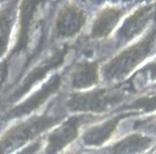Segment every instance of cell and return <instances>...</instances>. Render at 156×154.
<instances>
[{
    "instance_id": "cell-12",
    "label": "cell",
    "mask_w": 156,
    "mask_h": 154,
    "mask_svg": "<svg viewBox=\"0 0 156 154\" xmlns=\"http://www.w3.org/2000/svg\"><path fill=\"white\" fill-rule=\"evenodd\" d=\"M99 83V65L95 62L83 61L76 65L72 73V86L87 89Z\"/></svg>"
},
{
    "instance_id": "cell-13",
    "label": "cell",
    "mask_w": 156,
    "mask_h": 154,
    "mask_svg": "<svg viewBox=\"0 0 156 154\" xmlns=\"http://www.w3.org/2000/svg\"><path fill=\"white\" fill-rule=\"evenodd\" d=\"M36 3L37 2L28 1H24L22 3V7L20 9V28L18 36L12 53L23 51L28 46L29 31L34 19V10L37 5Z\"/></svg>"
},
{
    "instance_id": "cell-17",
    "label": "cell",
    "mask_w": 156,
    "mask_h": 154,
    "mask_svg": "<svg viewBox=\"0 0 156 154\" xmlns=\"http://www.w3.org/2000/svg\"><path fill=\"white\" fill-rule=\"evenodd\" d=\"M5 122H5V120H4V119H3V118L1 117V118H0V130H1L2 128H3V127H4V125H5Z\"/></svg>"
},
{
    "instance_id": "cell-6",
    "label": "cell",
    "mask_w": 156,
    "mask_h": 154,
    "mask_svg": "<svg viewBox=\"0 0 156 154\" xmlns=\"http://www.w3.org/2000/svg\"><path fill=\"white\" fill-rule=\"evenodd\" d=\"M60 82H61V78L58 75H57L47 84H45L40 90L33 94L30 97L25 100L23 103L9 109L5 116H2V118L5 122H8L11 119L23 116L31 113L35 108L40 107L51 94L54 93L58 89Z\"/></svg>"
},
{
    "instance_id": "cell-4",
    "label": "cell",
    "mask_w": 156,
    "mask_h": 154,
    "mask_svg": "<svg viewBox=\"0 0 156 154\" xmlns=\"http://www.w3.org/2000/svg\"><path fill=\"white\" fill-rule=\"evenodd\" d=\"M87 120L85 116L70 117L58 127L52 131L47 138L45 153L58 154L72 143L77 138L79 129L83 122Z\"/></svg>"
},
{
    "instance_id": "cell-7",
    "label": "cell",
    "mask_w": 156,
    "mask_h": 154,
    "mask_svg": "<svg viewBox=\"0 0 156 154\" xmlns=\"http://www.w3.org/2000/svg\"><path fill=\"white\" fill-rule=\"evenodd\" d=\"M124 10L119 6H107L101 9L94 21L91 36L95 39L107 37L113 31Z\"/></svg>"
},
{
    "instance_id": "cell-3",
    "label": "cell",
    "mask_w": 156,
    "mask_h": 154,
    "mask_svg": "<svg viewBox=\"0 0 156 154\" xmlns=\"http://www.w3.org/2000/svg\"><path fill=\"white\" fill-rule=\"evenodd\" d=\"M121 100V91L99 90L74 95L69 99L68 107L70 110L78 112H102L113 107Z\"/></svg>"
},
{
    "instance_id": "cell-16",
    "label": "cell",
    "mask_w": 156,
    "mask_h": 154,
    "mask_svg": "<svg viewBox=\"0 0 156 154\" xmlns=\"http://www.w3.org/2000/svg\"><path fill=\"white\" fill-rule=\"evenodd\" d=\"M8 75V64L6 62H3L0 64V88L4 84Z\"/></svg>"
},
{
    "instance_id": "cell-2",
    "label": "cell",
    "mask_w": 156,
    "mask_h": 154,
    "mask_svg": "<svg viewBox=\"0 0 156 154\" xmlns=\"http://www.w3.org/2000/svg\"><path fill=\"white\" fill-rule=\"evenodd\" d=\"M155 33L151 32L142 41L130 46L107 64L104 74L110 80L126 77L150 53L154 46Z\"/></svg>"
},
{
    "instance_id": "cell-15",
    "label": "cell",
    "mask_w": 156,
    "mask_h": 154,
    "mask_svg": "<svg viewBox=\"0 0 156 154\" xmlns=\"http://www.w3.org/2000/svg\"><path fill=\"white\" fill-rule=\"evenodd\" d=\"M42 145V141L41 140H37L35 142H34L33 144H31L30 145L27 146L26 148H24L22 151H20L19 152H17L16 154H35L41 149Z\"/></svg>"
},
{
    "instance_id": "cell-14",
    "label": "cell",
    "mask_w": 156,
    "mask_h": 154,
    "mask_svg": "<svg viewBox=\"0 0 156 154\" xmlns=\"http://www.w3.org/2000/svg\"><path fill=\"white\" fill-rule=\"evenodd\" d=\"M11 16V6L0 11V58L5 54L9 46Z\"/></svg>"
},
{
    "instance_id": "cell-9",
    "label": "cell",
    "mask_w": 156,
    "mask_h": 154,
    "mask_svg": "<svg viewBox=\"0 0 156 154\" xmlns=\"http://www.w3.org/2000/svg\"><path fill=\"white\" fill-rule=\"evenodd\" d=\"M126 115H120L100 125L88 128L82 137L83 145L86 146H101L114 134L120 121Z\"/></svg>"
},
{
    "instance_id": "cell-1",
    "label": "cell",
    "mask_w": 156,
    "mask_h": 154,
    "mask_svg": "<svg viewBox=\"0 0 156 154\" xmlns=\"http://www.w3.org/2000/svg\"><path fill=\"white\" fill-rule=\"evenodd\" d=\"M62 116H37L9 128L0 138V154H10L41 133L60 122Z\"/></svg>"
},
{
    "instance_id": "cell-18",
    "label": "cell",
    "mask_w": 156,
    "mask_h": 154,
    "mask_svg": "<svg viewBox=\"0 0 156 154\" xmlns=\"http://www.w3.org/2000/svg\"><path fill=\"white\" fill-rule=\"evenodd\" d=\"M64 154H83V153H80V152H78L77 153V152H76V153H64ZM94 154H102V153L101 152V153H94Z\"/></svg>"
},
{
    "instance_id": "cell-5",
    "label": "cell",
    "mask_w": 156,
    "mask_h": 154,
    "mask_svg": "<svg viewBox=\"0 0 156 154\" xmlns=\"http://www.w3.org/2000/svg\"><path fill=\"white\" fill-rule=\"evenodd\" d=\"M86 21V14L80 6L67 4L58 13L55 23L56 31L62 37H73L85 26Z\"/></svg>"
},
{
    "instance_id": "cell-11",
    "label": "cell",
    "mask_w": 156,
    "mask_h": 154,
    "mask_svg": "<svg viewBox=\"0 0 156 154\" xmlns=\"http://www.w3.org/2000/svg\"><path fill=\"white\" fill-rule=\"evenodd\" d=\"M153 143L147 136L134 134L125 137L114 145L104 150L102 154H136L147 150Z\"/></svg>"
},
{
    "instance_id": "cell-10",
    "label": "cell",
    "mask_w": 156,
    "mask_h": 154,
    "mask_svg": "<svg viewBox=\"0 0 156 154\" xmlns=\"http://www.w3.org/2000/svg\"><path fill=\"white\" fill-rule=\"evenodd\" d=\"M66 48H64L62 50L58 51L55 55H53L52 57L49 58L48 60H46V61H44V63L41 64V65L37 66L36 68L34 71H32L28 75V77L25 79V80L23 81V84L22 85V87L18 90V91L15 92L12 96L11 98L13 97L15 100L16 97H21L25 94V91H27L28 89H30L33 86V84H34L37 83V81L41 80L45 77V75L51 69L57 67L58 65H60L63 63V61L64 59V55L66 53Z\"/></svg>"
},
{
    "instance_id": "cell-8",
    "label": "cell",
    "mask_w": 156,
    "mask_h": 154,
    "mask_svg": "<svg viewBox=\"0 0 156 154\" xmlns=\"http://www.w3.org/2000/svg\"><path fill=\"white\" fill-rule=\"evenodd\" d=\"M154 10L153 5H144L136 9L133 14L126 18L124 24L120 28L119 32L118 33L120 39L127 42L140 34L152 18Z\"/></svg>"
}]
</instances>
